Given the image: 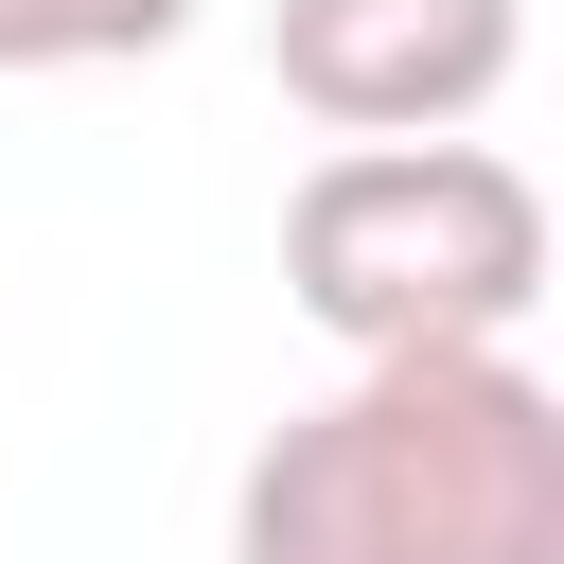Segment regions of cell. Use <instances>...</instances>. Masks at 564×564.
I'll use <instances>...</instances> for the list:
<instances>
[{
    "label": "cell",
    "instance_id": "3",
    "mask_svg": "<svg viewBox=\"0 0 564 564\" xmlns=\"http://www.w3.org/2000/svg\"><path fill=\"white\" fill-rule=\"evenodd\" d=\"M264 70L335 141H441L529 70V0H264Z\"/></svg>",
    "mask_w": 564,
    "mask_h": 564
},
{
    "label": "cell",
    "instance_id": "4",
    "mask_svg": "<svg viewBox=\"0 0 564 564\" xmlns=\"http://www.w3.org/2000/svg\"><path fill=\"white\" fill-rule=\"evenodd\" d=\"M176 35L194 0H0V70H141Z\"/></svg>",
    "mask_w": 564,
    "mask_h": 564
},
{
    "label": "cell",
    "instance_id": "2",
    "mask_svg": "<svg viewBox=\"0 0 564 564\" xmlns=\"http://www.w3.org/2000/svg\"><path fill=\"white\" fill-rule=\"evenodd\" d=\"M282 300L335 352L529 335V300H546V194L476 123H441V141H335L282 194Z\"/></svg>",
    "mask_w": 564,
    "mask_h": 564
},
{
    "label": "cell",
    "instance_id": "1",
    "mask_svg": "<svg viewBox=\"0 0 564 564\" xmlns=\"http://www.w3.org/2000/svg\"><path fill=\"white\" fill-rule=\"evenodd\" d=\"M229 564H564V388L511 335L352 352L247 441Z\"/></svg>",
    "mask_w": 564,
    "mask_h": 564
}]
</instances>
